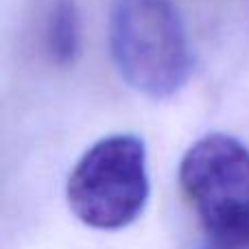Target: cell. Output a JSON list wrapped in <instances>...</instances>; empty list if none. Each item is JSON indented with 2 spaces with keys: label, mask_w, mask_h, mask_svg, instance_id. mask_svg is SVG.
Returning a JSON list of instances; mask_svg holds the SVG:
<instances>
[{
  "label": "cell",
  "mask_w": 249,
  "mask_h": 249,
  "mask_svg": "<svg viewBox=\"0 0 249 249\" xmlns=\"http://www.w3.org/2000/svg\"><path fill=\"white\" fill-rule=\"evenodd\" d=\"M109 48L129 88L168 99L188 83L193 51L173 0H112Z\"/></svg>",
  "instance_id": "obj_1"
},
{
  "label": "cell",
  "mask_w": 249,
  "mask_h": 249,
  "mask_svg": "<svg viewBox=\"0 0 249 249\" xmlns=\"http://www.w3.org/2000/svg\"><path fill=\"white\" fill-rule=\"evenodd\" d=\"M68 206L94 230H123L149 201L146 146L133 133L101 138L74 164L66 186Z\"/></svg>",
  "instance_id": "obj_2"
},
{
  "label": "cell",
  "mask_w": 249,
  "mask_h": 249,
  "mask_svg": "<svg viewBox=\"0 0 249 249\" xmlns=\"http://www.w3.org/2000/svg\"><path fill=\"white\" fill-rule=\"evenodd\" d=\"M179 184L210 238H249V149L228 133L199 138L179 164Z\"/></svg>",
  "instance_id": "obj_3"
},
{
  "label": "cell",
  "mask_w": 249,
  "mask_h": 249,
  "mask_svg": "<svg viewBox=\"0 0 249 249\" xmlns=\"http://www.w3.org/2000/svg\"><path fill=\"white\" fill-rule=\"evenodd\" d=\"M44 42L57 66H72L81 53V18L72 0H57L44 29Z\"/></svg>",
  "instance_id": "obj_4"
},
{
  "label": "cell",
  "mask_w": 249,
  "mask_h": 249,
  "mask_svg": "<svg viewBox=\"0 0 249 249\" xmlns=\"http://www.w3.org/2000/svg\"><path fill=\"white\" fill-rule=\"evenodd\" d=\"M199 249H249V238L247 241H225V238L208 236V241Z\"/></svg>",
  "instance_id": "obj_5"
}]
</instances>
